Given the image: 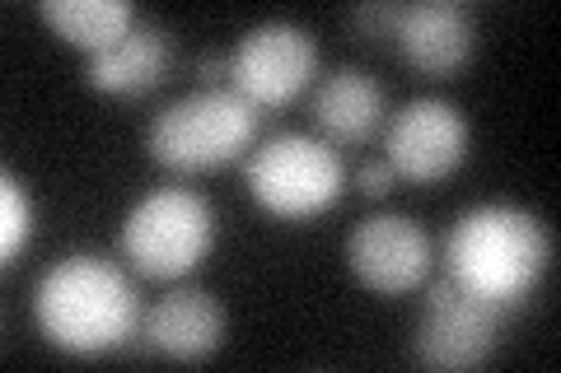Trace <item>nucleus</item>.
I'll list each match as a JSON object with an SVG mask.
<instances>
[{
	"mask_svg": "<svg viewBox=\"0 0 561 373\" xmlns=\"http://www.w3.org/2000/svg\"><path fill=\"white\" fill-rule=\"evenodd\" d=\"M351 276L375 294H408L431 276V234L412 215H365L346 234Z\"/></svg>",
	"mask_w": 561,
	"mask_h": 373,
	"instance_id": "obj_9",
	"label": "nucleus"
},
{
	"mask_svg": "<svg viewBox=\"0 0 561 373\" xmlns=\"http://www.w3.org/2000/svg\"><path fill=\"white\" fill-rule=\"evenodd\" d=\"M319 75V43L300 24H253L230 51V89L257 108H286Z\"/></svg>",
	"mask_w": 561,
	"mask_h": 373,
	"instance_id": "obj_6",
	"label": "nucleus"
},
{
	"mask_svg": "<svg viewBox=\"0 0 561 373\" xmlns=\"http://www.w3.org/2000/svg\"><path fill=\"white\" fill-rule=\"evenodd\" d=\"M33 323L70 354H103L127 346L140 327V294L117 261L70 253L47 266L33 290Z\"/></svg>",
	"mask_w": 561,
	"mask_h": 373,
	"instance_id": "obj_2",
	"label": "nucleus"
},
{
	"mask_svg": "<svg viewBox=\"0 0 561 373\" xmlns=\"http://www.w3.org/2000/svg\"><path fill=\"white\" fill-rule=\"evenodd\" d=\"M197 75L210 84V80H220V75H230V57H216V51H210V57H202L197 61Z\"/></svg>",
	"mask_w": 561,
	"mask_h": 373,
	"instance_id": "obj_18",
	"label": "nucleus"
},
{
	"mask_svg": "<svg viewBox=\"0 0 561 373\" xmlns=\"http://www.w3.org/2000/svg\"><path fill=\"white\" fill-rule=\"evenodd\" d=\"M140 341L169 360H206L225 341V308L206 290H169L140 313Z\"/></svg>",
	"mask_w": 561,
	"mask_h": 373,
	"instance_id": "obj_11",
	"label": "nucleus"
},
{
	"mask_svg": "<svg viewBox=\"0 0 561 373\" xmlns=\"http://www.w3.org/2000/svg\"><path fill=\"white\" fill-rule=\"evenodd\" d=\"M552 257V234L534 210L486 201L454 220L445 238V276L491 308H515Z\"/></svg>",
	"mask_w": 561,
	"mask_h": 373,
	"instance_id": "obj_1",
	"label": "nucleus"
},
{
	"mask_svg": "<svg viewBox=\"0 0 561 373\" xmlns=\"http://www.w3.org/2000/svg\"><path fill=\"white\" fill-rule=\"evenodd\" d=\"M169 61H173V33L136 20L127 38H117L113 47H103L84 61V84L99 89V94H146V89L164 80Z\"/></svg>",
	"mask_w": 561,
	"mask_h": 373,
	"instance_id": "obj_13",
	"label": "nucleus"
},
{
	"mask_svg": "<svg viewBox=\"0 0 561 373\" xmlns=\"http://www.w3.org/2000/svg\"><path fill=\"white\" fill-rule=\"evenodd\" d=\"M38 14L66 43L84 47L90 57L136 28V10L127 0H38Z\"/></svg>",
	"mask_w": 561,
	"mask_h": 373,
	"instance_id": "obj_14",
	"label": "nucleus"
},
{
	"mask_svg": "<svg viewBox=\"0 0 561 373\" xmlns=\"http://www.w3.org/2000/svg\"><path fill=\"white\" fill-rule=\"evenodd\" d=\"M253 201L276 220H309L342 197L346 168L328 140H313L300 131H280L249 154L243 164Z\"/></svg>",
	"mask_w": 561,
	"mask_h": 373,
	"instance_id": "obj_5",
	"label": "nucleus"
},
{
	"mask_svg": "<svg viewBox=\"0 0 561 373\" xmlns=\"http://www.w3.org/2000/svg\"><path fill=\"white\" fill-rule=\"evenodd\" d=\"M393 24H398V5H393V0H379V5H356V10H351V28H360L370 43L393 38Z\"/></svg>",
	"mask_w": 561,
	"mask_h": 373,
	"instance_id": "obj_16",
	"label": "nucleus"
},
{
	"mask_svg": "<svg viewBox=\"0 0 561 373\" xmlns=\"http://www.w3.org/2000/svg\"><path fill=\"white\" fill-rule=\"evenodd\" d=\"M393 164H389V159H365V164L356 168V187L365 191V197H383V191H389L393 187Z\"/></svg>",
	"mask_w": 561,
	"mask_h": 373,
	"instance_id": "obj_17",
	"label": "nucleus"
},
{
	"mask_svg": "<svg viewBox=\"0 0 561 373\" xmlns=\"http://www.w3.org/2000/svg\"><path fill=\"white\" fill-rule=\"evenodd\" d=\"M393 43L421 75L449 80L459 66H468L472 47H478V24H472L468 5H454V0H416V5H398Z\"/></svg>",
	"mask_w": 561,
	"mask_h": 373,
	"instance_id": "obj_10",
	"label": "nucleus"
},
{
	"mask_svg": "<svg viewBox=\"0 0 561 373\" xmlns=\"http://www.w3.org/2000/svg\"><path fill=\"white\" fill-rule=\"evenodd\" d=\"M257 121H262V108L243 98L239 89L206 84L197 94H183L179 103H169L164 113H154L146 145L154 164H164L173 173H206L249 150L257 136Z\"/></svg>",
	"mask_w": 561,
	"mask_h": 373,
	"instance_id": "obj_3",
	"label": "nucleus"
},
{
	"mask_svg": "<svg viewBox=\"0 0 561 373\" xmlns=\"http://www.w3.org/2000/svg\"><path fill=\"white\" fill-rule=\"evenodd\" d=\"M468 117L449 98H412L383 131V159L408 183H440L468 159Z\"/></svg>",
	"mask_w": 561,
	"mask_h": 373,
	"instance_id": "obj_8",
	"label": "nucleus"
},
{
	"mask_svg": "<svg viewBox=\"0 0 561 373\" xmlns=\"http://www.w3.org/2000/svg\"><path fill=\"white\" fill-rule=\"evenodd\" d=\"M0 257L10 261H20L28 253V243H33V201H28V187L14 177L10 168L0 173Z\"/></svg>",
	"mask_w": 561,
	"mask_h": 373,
	"instance_id": "obj_15",
	"label": "nucleus"
},
{
	"mask_svg": "<svg viewBox=\"0 0 561 373\" xmlns=\"http://www.w3.org/2000/svg\"><path fill=\"white\" fill-rule=\"evenodd\" d=\"M216 243V210L187 187L146 191L122 220V257L150 280H179L202 266Z\"/></svg>",
	"mask_w": 561,
	"mask_h": 373,
	"instance_id": "obj_4",
	"label": "nucleus"
},
{
	"mask_svg": "<svg viewBox=\"0 0 561 373\" xmlns=\"http://www.w3.org/2000/svg\"><path fill=\"white\" fill-rule=\"evenodd\" d=\"M313 121L332 150H356L365 145L379 121H383V89L370 70L360 66H342L319 84L313 94Z\"/></svg>",
	"mask_w": 561,
	"mask_h": 373,
	"instance_id": "obj_12",
	"label": "nucleus"
},
{
	"mask_svg": "<svg viewBox=\"0 0 561 373\" xmlns=\"http://www.w3.org/2000/svg\"><path fill=\"white\" fill-rule=\"evenodd\" d=\"M501 341V308L472 299L449 276L431 280L412 354L426 369H478Z\"/></svg>",
	"mask_w": 561,
	"mask_h": 373,
	"instance_id": "obj_7",
	"label": "nucleus"
}]
</instances>
